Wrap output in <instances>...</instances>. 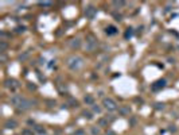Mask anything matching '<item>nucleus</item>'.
Returning <instances> with one entry per match:
<instances>
[{
  "label": "nucleus",
  "instance_id": "obj_10",
  "mask_svg": "<svg viewBox=\"0 0 179 135\" xmlns=\"http://www.w3.org/2000/svg\"><path fill=\"white\" fill-rule=\"evenodd\" d=\"M120 114L123 115V116H125V115H129L131 114V108H129V106H123V107H120Z\"/></svg>",
  "mask_w": 179,
  "mask_h": 135
},
{
  "label": "nucleus",
  "instance_id": "obj_25",
  "mask_svg": "<svg viewBox=\"0 0 179 135\" xmlns=\"http://www.w3.org/2000/svg\"><path fill=\"white\" fill-rule=\"evenodd\" d=\"M23 31H26V27H24V26L16 27V32H23Z\"/></svg>",
  "mask_w": 179,
  "mask_h": 135
},
{
  "label": "nucleus",
  "instance_id": "obj_16",
  "mask_svg": "<svg viewBox=\"0 0 179 135\" xmlns=\"http://www.w3.org/2000/svg\"><path fill=\"white\" fill-rule=\"evenodd\" d=\"M67 106H70V107H78V101L75 99H72V97H70V99H69V104H67Z\"/></svg>",
  "mask_w": 179,
  "mask_h": 135
},
{
  "label": "nucleus",
  "instance_id": "obj_26",
  "mask_svg": "<svg viewBox=\"0 0 179 135\" xmlns=\"http://www.w3.org/2000/svg\"><path fill=\"white\" fill-rule=\"evenodd\" d=\"M113 16H115V20H117V22L121 20V15L120 14H113Z\"/></svg>",
  "mask_w": 179,
  "mask_h": 135
},
{
  "label": "nucleus",
  "instance_id": "obj_30",
  "mask_svg": "<svg viewBox=\"0 0 179 135\" xmlns=\"http://www.w3.org/2000/svg\"><path fill=\"white\" fill-rule=\"evenodd\" d=\"M170 131H172V132H175V131H176V128H175V126H170Z\"/></svg>",
  "mask_w": 179,
  "mask_h": 135
},
{
  "label": "nucleus",
  "instance_id": "obj_4",
  "mask_svg": "<svg viewBox=\"0 0 179 135\" xmlns=\"http://www.w3.org/2000/svg\"><path fill=\"white\" fill-rule=\"evenodd\" d=\"M23 101H24V97H23V96H20V95H14V96L11 97V103H12V106L18 107V108H20V106L23 104Z\"/></svg>",
  "mask_w": 179,
  "mask_h": 135
},
{
  "label": "nucleus",
  "instance_id": "obj_11",
  "mask_svg": "<svg viewBox=\"0 0 179 135\" xmlns=\"http://www.w3.org/2000/svg\"><path fill=\"white\" fill-rule=\"evenodd\" d=\"M105 32H107L108 35H115V34H117V29L115 26H108L105 29Z\"/></svg>",
  "mask_w": 179,
  "mask_h": 135
},
{
  "label": "nucleus",
  "instance_id": "obj_18",
  "mask_svg": "<svg viewBox=\"0 0 179 135\" xmlns=\"http://www.w3.org/2000/svg\"><path fill=\"white\" fill-rule=\"evenodd\" d=\"M153 108L158 109V111H160V109L164 108V103H155L153 104Z\"/></svg>",
  "mask_w": 179,
  "mask_h": 135
},
{
  "label": "nucleus",
  "instance_id": "obj_22",
  "mask_svg": "<svg viewBox=\"0 0 179 135\" xmlns=\"http://www.w3.org/2000/svg\"><path fill=\"white\" fill-rule=\"evenodd\" d=\"M38 4H39V6H43V7H50L53 3L51 1H39Z\"/></svg>",
  "mask_w": 179,
  "mask_h": 135
},
{
  "label": "nucleus",
  "instance_id": "obj_12",
  "mask_svg": "<svg viewBox=\"0 0 179 135\" xmlns=\"http://www.w3.org/2000/svg\"><path fill=\"white\" fill-rule=\"evenodd\" d=\"M84 101L88 106H93V104H94V97H93L92 95H86V96L84 97Z\"/></svg>",
  "mask_w": 179,
  "mask_h": 135
},
{
  "label": "nucleus",
  "instance_id": "obj_28",
  "mask_svg": "<svg viewBox=\"0 0 179 135\" xmlns=\"http://www.w3.org/2000/svg\"><path fill=\"white\" fill-rule=\"evenodd\" d=\"M28 89H32V91H35V89H36V87H35V85H32L31 82H30V84H28Z\"/></svg>",
  "mask_w": 179,
  "mask_h": 135
},
{
  "label": "nucleus",
  "instance_id": "obj_9",
  "mask_svg": "<svg viewBox=\"0 0 179 135\" xmlns=\"http://www.w3.org/2000/svg\"><path fill=\"white\" fill-rule=\"evenodd\" d=\"M70 46H72V49H80L81 47V39H78V38L72 39L70 41Z\"/></svg>",
  "mask_w": 179,
  "mask_h": 135
},
{
  "label": "nucleus",
  "instance_id": "obj_7",
  "mask_svg": "<svg viewBox=\"0 0 179 135\" xmlns=\"http://www.w3.org/2000/svg\"><path fill=\"white\" fill-rule=\"evenodd\" d=\"M4 84H6V87L7 88H11V89H15V88H18V87H19V84H18V81L16 80H14V78H11V80H6V82H4Z\"/></svg>",
  "mask_w": 179,
  "mask_h": 135
},
{
  "label": "nucleus",
  "instance_id": "obj_32",
  "mask_svg": "<svg viewBox=\"0 0 179 135\" xmlns=\"http://www.w3.org/2000/svg\"><path fill=\"white\" fill-rule=\"evenodd\" d=\"M84 134V131H82V130H80V131H77V135H82Z\"/></svg>",
  "mask_w": 179,
  "mask_h": 135
},
{
  "label": "nucleus",
  "instance_id": "obj_27",
  "mask_svg": "<svg viewBox=\"0 0 179 135\" xmlns=\"http://www.w3.org/2000/svg\"><path fill=\"white\" fill-rule=\"evenodd\" d=\"M47 104H49V107H54V106H55V101H53V100H49V101H47Z\"/></svg>",
  "mask_w": 179,
  "mask_h": 135
},
{
  "label": "nucleus",
  "instance_id": "obj_24",
  "mask_svg": "<svg viewBox=\"0 0 179 135\" xmlns=\"http://www.w3.org/2000/svg\"><path fill=\"white\" fill-rule=\"evenodd\" d=\"M92 134L93 135H98V134H100V128H97V127H92Z\"/></svg>",
  "mask_w": 179,
  "mask_h": 135
},
{
  "label": "nucleus",
  "instance_id": "obj_20",
  "mask_svg": "<svg viewBox=\"0 0 179 135\" xmlns=\"http://www.w3.org/2000/svg\"><path fill=\"white\" fill-rule=\"evenodd\" d=\"M92 109H93V112H96V114H100V112H101V107L96 106V104H93V106H92Z\"/></svg>",
  "mask_w": 179,
  "mask_h": 135
},
{
  "label": "nucleus",
  "instance_id": "obj_1",
  "mask_svg": "<svg viewBox=\"0 0 179 135\" xmlns=\"http://www.w3.org/2000/svg\"><path fill=\"white\" fill-rule=\"evenodd\" d=\"M82 64H84V59L80 56H70L69 58L66 59L67 68L72 69V70H78V69L82 66Z\"/></svg>",
  "mask_w": 179,
  "mask_h": 135
},
{
  "label": "nucleus",
  "instance_id": "obj_21",
  "mask_svg": "<svg viewBox=\"0 0 179 135\" xmlns=\"http://www.w3.org/2000/svg\"><path fill=\"white\" fill-rule=\"evenodd\" d=\"M22 135H34V134H32V131H31V130L24 128V130H22Z\"/></svg>",
  "mask_w": 179,
  "mask_h": 135
},
{
  "label": "nucleus",
  "instance_id": "obj_29",
  "mask_svg": "<svg viewBox=\"0 0 179 135\" xmlns=\"http://www.w3.org/2000/svg\"><path fill=\"white\" fill-rule=\"evenodd\" d=\"M27 57H28V53H26V54H23V56H20L19 58H20V59H24V58H27Z\"/></svg>",
  "mask_w": 179,
  "mask_h": 135
},
{
  "label": "nucleus",
  "instance_id": "obj_8",
  "mask_svg": "<svg viewBox=\"0 0 179 135\" xmlns=\"http://www.w3.org/2000/svg\"><path fill=\"white\" fill-rule=\"evenodd\" d=\"M4 127L6 128H15V127H18V122L14 120V119H8L4 124Z\"/></svg>",
  "mask_w": 179,
  "mask_h": 135
},
{
  "label": "nucleus",
  "instance_id": "obj_3",
  "mask_svg": "<svg viewBox=\"0 0 179 135\" xmlns=\"http://www.w3.org/2000/svg\"><path fill=\"white\" fill-rule=\"evenodd\" d=\"M96 47H97V39L93 35H88L86 37V49L89 51H93Z\"/></svg>",
  "mask_w": 179,
  "mask_h": 135
},
{
  "label": "nucleus",
  "instance_id": "obj_23",
  "mask_svg": "<svg viewBox=\"0 0 179 135\" xmlns=\"http://www.w3.org/2000/svg\"><path fill=\"white\" fill-rule=\"evenodd\" d=\"M112 4L115 7H123V6H125L124 1H112Z\"/></svg>",
  "mask_w": 179,
  "mask_h": 135
},
{
  "label": "nucleus",
  "instance_id": "obj_19",
  "mask_svg": "<svg viewBox=\"0 0 179 135\" xmlns=\"http://www.w3.org/2000/svg\"><path fill=\"white\" fill-rule=\"evenodd\" d=\"M82 116H84L85 119H89V120L93 117L92 116V112H89V111H82Z\"/></svg>",
  "mask_w": 179,
  "mask_h": 135
},
{
  "label": "nucleus",
  "instance_id": "obj_13",
  "mask_svg": "<svg viewBox=\"0 0 179 135\" xmlns=\"http://www.w3.org/2000/svg\"><path fill=\"white\" fill-rule=\"evenodd\" d=\"M132 35H133V29L128 27V29H127V31H125V34H124V38H125V39H129Z\"/></svg>",
  "mask_w": 179,
  "mask_h": 135
},
{
  "label": "nucleus",
  "instance_id": "obj_14",
  "mask_svg": "<svg viewBox=\"0 0 179 135\" xmlns=\"http://www.w3.org/2000/svg\"><path fill=\"white\" fill-rule=\"evenodd\" d=\"M7 49V42L6 41H0V53H4Z\"/></svg>",
  "mask_w": 179,
  "mask_h": 135
},
{
  "label": "nucleus",
  "instance_id": "obj_5",
  "mask_svg": "<svg viewBox=\"0 0 179 135\" xmlns=\"http://www.w3.org/2000/svg\"><path fill=\"white\" fill-rule=\"evenodd\" d=\"M166 87V80H158V81H155L152 84V85H151V89H152V91H160V89H163Z\"/></svg>",
  "mask_w": 179,
  "mask_h": 135
},
{
  "label": "nucleus",
  "instance_id": "obj_31",
  "mask_svg": "<svg viewBox=\"0 0 179 135\" xmlns=\"http://www.w3.org/2000/svg\"><path fill=\"white\" fill-rule=\"evenodd\" d=\"M135 101H136V103H143L142 99H135Z\"/></svg>",
  "mask_w": 179,
  "mask_h": 135
},
{
  "label": "nucleus",
  "instance_id": "obj_15",
  "mask_svg": "<svg viewBox=\"0 0 179 135\" xmlns=\"http://www.w3.org/2000/svg\"><path fill=\"white\" fill-rule=\"evenodd\" d=\"M98 126L100 127H107L108 126V117L107 119H100V120H98Z\"/></svg>",
  "mask_w": 179,
  "mask_h": 135
},
{
  "label": "nucleus",
  "instance_id": "obj_17",
  "mask_svg": "<svg viewBox=\"0 0 179 135\" xmlns=\"http://www.w3.org/2000/svg\"><path fill=\"white\" fill-rule=\"evenodd\" d=\"M34 128H35V131H36L38 134H45V132H46V130H45L42 126H35Z\"/></svg>",
  "mask_w": 179,
  "mask_h": 135
},
{
  "label": "nucleus",
  "instance_id": "obj_2",
  "mask_svg": "<svg viewBox=\"0 0 179 135\" xmlns=\"http://www.w3.org/2000/svg\"><path fill=\"white\" fill-rule=\"evenodd\" d=\"M102 106H104L108 111H116V109H117V103H116L113 99H110V97H105V99L102 100Z\"/></svg>",
  "mask_w": 179,
  "mask_h": 135
},
{
  "label": "nucleus",
  "instance_id": "obj_6",
  "mask_svg": "<svg viewBox=\"0 0 179 135\" xmlns=\"http://www.w3.org/2000/svg\"><path fill=\"white\" fill-rule=\"evenodd\" d=\"M96 14H97V8H94L93 6L86 7V10H85V15H86L88 19H93L96 16Z\"/></svg>",
  "mask_w": 179,
  "mask_h": 135
}]
</instances>
